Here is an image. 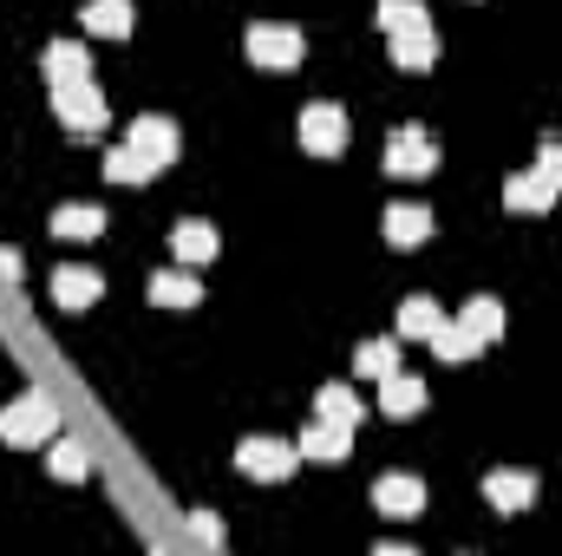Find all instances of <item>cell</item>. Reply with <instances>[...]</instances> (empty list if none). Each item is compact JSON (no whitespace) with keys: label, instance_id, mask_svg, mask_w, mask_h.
Masks as SVG:
<instances>
[{"label":"cell","instance_id":"cell-1","mask_svg":"<svg viewBox=\"0 0 562 556\" xmlns=\"http://www.w3.org/2000/svg\"><path fill=\"white\" fill-rule=\"evenodd\" d=\"M53 112H59V125H66L72 138H99V132H105V99H99V86H86V79H59V86H53Z\"/></svg>","mask_w":562,"mask_h":556},{"label":"cell","instance_id":"cell-2","mask_svg":"<svg viewBox=\"0 0 562 556\" xmlns=\"http://www.w3.org/2000/svg\"><path fill=\"white\" fill-rule=\"evenodd\" d=\"M53 425H59V407H53L46 393H20V400L0 413V438H7V445H40V438H53Z\"/></svg>","mask_w":562,"mask_h":556},{"label":"cell","instance_id":"cell-3","mask_svg":"<svg viewBox=\"0 0 562 556\" xmlns=\"http://www.w3.org/2000/svg\"><path fill=\"white\" fill-rule=\"evenodd\" d=\"M236 465H243V478H256V485H281V478L301 465V445H281V438H243V445H236Z\"/></svg>","mask_w":562,"mask_h":556},{"label":"cell","instance_id":"cell-4","mask_svg":"<svg viewBox=\"0 0 562 556\" xmlns=\"http://www.w3.org/2000/svg\"><path fill=\"white\" fill-rule=\"evenodd\" d=\"M386 170H393V177H431V170H438V138H425L419 125L393 132V138H386Z\"/></svg>","mask_w":562,"mask_h":556},{"label":"cell","instance_id":"cell-5","mask_svg":"<svg viewBox=\"0 0 562 556\" xmlns=\"http://www.w3.org/2000/svg\"><path fill=\"white\" fill-rule=\"evenodd\" d=\"M249 59H256V66H269V73L301 66V33H294V26H276V20L249 26Z\"/></svg>","mask_w":562,"mask_h":556},{"label":"cell","instance_id":"cell-6","mask_svg":"<svg viewBox=\"0 0 562 556\" xmlns=\"http://www.w3.org/2000/svg\"><path fill=\"white\" fill-rule=\"evenodd\" d=\"M301 144H307L314 157H340V151H347V112L327 105V99L307 105V112H301Z\"/></svg>","mask_w":562,"mask_h":556},{"label":"cell","instance_id":"cell-7","mask_svg":"<svg viewBox=\"0 0 562 556\" xmlns=\"http://www.w3.org/2000/svg\"><path fill=\"white\" fill-rule=\"evenodd\" d=\"M373 504H380V518H419L425 485L413 478V471H386V478L373 485Z\"/></svg>","mask_w":562,"mask_h":556},{"label":"cell","instance_id":"cell-8","mask_svg":"<svg viewBox=\"0 0 562 556\" xmlns=\"http://www.w3.org/2000/svg\"><path fill=\"white\" fill-rule=\"evenodd\" d=\"M125 144H132L138 157H150L157 170H164V164H177V125H170V119H157V112H144L138 125L125 132Z\"/></svg>","mask_w":562,"mask_h":556},{"label":"cell","instance_id":"cell-9","mask_svg":"<svg viewBox=\"0 0 562 556\" xmlns=\"http://www.w3.org/2000/svg\"><path fill=\"white\" fill-rule=\"evenodd\" d=\"M353 452V425H340V419H314L307 432H301V458H321V465H340Z\"/></svg>","mask_w":562,"mask_h":556},{"label":"cell","instance_id":"cell-10","mask_svg":"<svg viewBox=\"0 0 562 556\" xmlns=\"http://www.w3.org/2000/svg\"><path fill=\"white\" fill-rule=\"evenodd\" d=\"M484 498H491L497 511H510V518H517V511H530L537 478H530V471H491V478H484Z\"/></svg>","mask_w":562,"mask_h":556},{"label":"cell","instance_id":"cell-11","mask_svg":"<svg viewBox=\"0 0 562 556\" xmlns=\"http://www.w3.org/2000/svg\"><path fill=\"white\" fill-rule=\"evenodd\" d=\"M425 236H431V210H419V203H393L386 210V243L393 249H419Z\"/></svg>","mask_w":562,"mask_h":556},{"label":"cell","instance_id":"cell-12","mask_svg":"<svg viewBox=\"0 0 562 556\" xmlns=\"http://www.w3.org/2000/svg\"><path fill=\"white\" fill-rule=\"evenodd\" d=\"M504 203H510L517 216H530V210H550V203H557V184H543L537 170H517V177L504 184Z\"/></svg>","mask_w":562,"mask_h":556},{"label":"cell","instance_id":"cell-13","mask_svg":"<svg viewBox=\"0 0 562 556\" xmlns=\"http://www.w3.org/2000/svg\"><path fill=\"white\" fill-rule=\"evenodd\" d=\"M458 327H464L477 347H491V341L504 334V308H497L491 294H471V301H464V314H458Z\"/></svg>","mask_w":562,"mask_h":556},{"label":"cell","instance_id":"cell-14","mask_svg":"<svg viewBox=\"0 0 562 556\" xmlns=\"http://www.w3.org/2000/svg\"><path fill=\"white\" fill-rule=\"evenodd\" d=\"M170 256H177V263H210V256H216V230L196 223V216L177 223V230H170Z\"/></svg>","mask_w":562,"mask_h":556},{"label":"cell","instance_id":"cell-15","mask_svg":"<svg viewBox=\"0 0 562 556\" xmlns=\"http://www.w3.org/2000/svg\"><path fill=\"white\" fill-rule=\"evenodd\" d=\"M99 288H105L99 269H59V276H53V301H59V308H92Z\"/></svg>","mask_w":562,"mask_h":556},{"label":"cell","instance_id":"cell-16","mask_svg":"<svg viewBox=\"0 0 562 556\" xmlns=\"http://www.w3.org/2000/svg\"><path fill=\"white\" fill-rule=\"evenodd\" d=\"M380 407H386V419H413L425 407V387L413 374H386L380 380Z\"/></svg>","mask_w":562,"mask_h":556},{"label":"cell","instance_id":"cell-17","mask_svg":"<svg viewBox=\"0 0 562 556\" xmlns=\"http://www.w3.org/2000/svg\"><path fill=\"white\" fill-rule=\"evenodd\" d=\"M86 73H92V53H86L79 40H53V46H46V79H53V86H59V79H86Z\"/></svg>","mask_w":562,"mask_h":556},{"label":"cell","instance_id":"cell-18","mask_svg":"<svg viewBox=\"0 0 562 556\" xmlns=\"http://www.w3.org/2000/svg\"><path fill=\"white\" fill-rule=\"evenodd\" d=\"M99 230H105V210H99V203H66V210H53V236H66V243H72V236L86 243V236H99Z\"/></svg>","mask_w":562,"mask_h":556},{"label":"cell","instance_id":"cell-19","mask_svg":"<svg viewBox=\"0 0 562 556\" xmlns=\"http://www.w3.org/2000/svg\"><path fill=\"white\" fill-rule=\"evenodd\" d=\"M393 59H400L406 73H425V66L438 59V33H431V26H413V33H393Z\"/></svg>","mask_w":562,"mask_h":556},{"label":"cell","instance_id":"cell-20","mask_svg":"<svg viewBox=\"0 0 562 556\" xmlns=\"http://www.w3.org/2000/svg\"><path fill=\"white\" fill-rule=\"evenodd\" d=\"M438 327H445V308H438L431 294H413V301L400 308V334H406V341H431Z\"/></svg>","mask_w":562,"mask_h":556},{"label":"cell","instance_id":"cell-21","mask_svg":"<svg viewBox=\"0 0 562 556\" xmlns=\"http://www.w3.org/2000/svg\"><path fill=\"white\" fill-rule=\"evenodd\" d=\"M150 301H157V308H196L203 288L183 276V269H164V276H150Z\"/></svg>","mask_w":562,"mask_h":556},{"label":"cell","instance_id":"cell-22","mask_svg":"<svg viewBox=\"0 0 562 556\" xmlns=\"http://www.w3.org/2000/svg\"><path fill=\"white\" fill-rule=\"evenodd\" d=\"M86 33L125 40V33H132V0H92V7H86Z\"/></svg>","mask_w":562,"mask_h":556},{"label":"cell","instance_id":"cell-23","mask_svg":"<svg viewBox=\"0 0 562 556\" xmlns=\"http://www.w3.org/2000/svg\"><path fill=\"white\" fill-rule=\"evenodd\" d=\"M105 177H112V184H150V177H157V164H150V157H138L132 144H119V151L105 157Z\"/></svg>","mask_w":562,"mask_h":556},{"label":"cell","instance_id":"cell-24","mask_svg":"<svg viewBox=\"0 0 562 556\" xmlns=\"http://www.w3.org/2000/svg\"><path fill=\"white\" fill-rule=\"evenodd\" d=\"M353 374H367V380H386V374H400V347H393V341H367V347L353 354Z\"/></svg>","mask_w":562,"mask_h":556},{"label":"cell","instance_id":"cell-25","mask_svg":"<svg viewBox=\"0 0 562 556\" xmlns=\"http://www.w3.org/2000/svg\"><path fill=\"white\" fill-rule=\"evenodd\" d=\"M360 413H367V407H360L347 387H321V393H314V419H340V425H360Z\"/></svg>","mask_w":562,"mask_h":556},{"label":"cell","instance_id":"cell-26","mask_svg":"<svg viewBox=\"0 0 562 556\" xmlns=\"http://www.w3.org/2000/svg\"><path fill=\"white\" fill-rule=\"evenodd\" d=\"M380 26L386 33H413V26H425V7L419 0H380Z\"/></svg>","mask_w":562,"mask_h":556},{"label":"cell","instance_id":"cell-27","mask_svg":"<svg viewBox=\"0 0 562 556\" xmlns=\"http://www.w3.org/2000/svg\"><path fill=\"white\" fill-rule=\"evenodd\" d=\"M431 354H438V360H471V354H477V341H471L464 327H451V321H445V327L431 334Z\"/></svg>","mask_w":562,"mask_h":556},{"label":"cell","instance_id":"cell-28","mask_svg":"<svg viewBox=\"0 0 562 556\" xmlns=\"http://www.w3.org/2000/svg\"><path fill=\"white\" fill-rule=\"evenodd\" d=\"M46 465H53V478H86V452H79V445H72V438H59V445H53V458H46Z\"/></svg>","mask_w":562,"mask_h":556},{"label":"cell","instance_id":"cell-29","mask_svg":"<svg viewBox=\"0 0 562 556\" xmlns=\"http://www.w3.org/2000/svg\"><path fill=\"white\" fill-rule=\"evenodd\" d=\"M537 177H543V184H557V190H562V138H550L543 151H537Z\"/></svg>","mask_w":562,"mask_h":556},{"label":"cell","instance_id":"cell-30","mask_svg":"<svg viewBox=\"0 0 562 556\" xmlns=\"http://www.w3.org/2000/svg\"><path fill=\"white\" fill-rule=\"evenodd\" d=\"M190 537H196L203 551H216V544H223V524H216L210 511H196V518H190Z\"/></svg>","mask_w":562,"mask_h":556}]
</instances>
